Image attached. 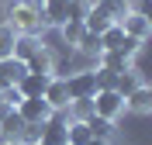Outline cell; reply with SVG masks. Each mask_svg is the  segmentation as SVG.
I'll return each mask as SVG.
<instances>
[{"label": "cell", "mask_w": 152, "mask_h": 145, "mask_svg": "<svg viewBox=\"0 0 152 145\" xmlns=\"http://www.w3.org/2000/svg\"><path fill=\"white\" fill-rule=\"evenodd\" d=\"M7 24L18 31V35H38V31L48 28L45 17H42V14H35V10H28L21 0H18V4H10V10H7Z\"/></svg>", "instance_id": "cell-1"}, {"label": "cell", "mask_w": 152, "mask_h": 145, "mask_svg": "<svg viewBox=\"0 0 152 145\" xmlns=\"http://www.w3.org/2000/svg\"><path fill=\"white\" fill-rule=\"evenodd\" d=\"M90 100H94V114L107 117V121H114V117L124 111V97L118 93V90H97Z\"/></svg>", "instance_id": "cell-2"}, {"label": "cell", "mask_w": 152, "mask_h": 145, "mask_svg": "<svg viewBox=\"0 0 152 145\" xmlns=\"http://www.w3.org/2000/svg\"><path fill=\"white\" fill-rule=\"evenodd\" d=\"M66 90H69V100H90V97L97 93L94 69H83V73H73V76H66Z\"/></svg>", "instance_id": "cell-3"}, {"label": "cell", "mask_w": 152, "mask_h": 145, "mask_svg": "<svg viewBox=\"0 0 152 145\" xmlns=\"http://www.w3.org/2000/svg\"><path fill=\"white\" fill-rule=\"evenodd\" d=\"M14 111L21 114L24 125H42V121H48V114H52V107L45 104V97H24Z\"/></svg>", "instance_id": "cell-4"}, {"label": "cell", "mask_w": 152, "mask_h": 145, "mask_svg": "<svg viewBox=\"0 0 152 145\" xmlns=\"http://www.w3.org/2000/svg\"><path fill=\"white\" fill-rule=\"evenodd\" d=\"M42 97H45V104L52 107V111H62V107H69V90H66V76H52Z\"/></svg>", "instance_id": "cell-5"}, {"label": "cell", "mask_w": 152, "mask_h": 145, "mask_svg": "<svg viewBox=\"0 0 152 145\" xmlns=\"http://www.w3.org/2000/svg\"><path fill=\"white\" fill-rule=\"evenodd\" d=\"M118 24H121V31L128 35V38H138V42H145L152 35V21L142 17V14H124Z\"/></svg>", "instance_id": "cell-6"}, {"label": "cell", "mask_w": 152, "mask_h": 145, "mask_svg": "<svg viewBox=\"0 0 152 145\" xmlns=\"http://www.w3.org/2000/svg\"><path fill=\"white\" fill-rule=\"evenodd\" d=\"M24 73H28V69H24V62H21V59H14V55L0 59V90L18 87V79L24 76Z\"/></svg>", "instance_id": "cell-7"}, {"label": "cell", "mask_w": 152, "mask_h": 145, "mask_svg": "<svg viewBox=\"0 0 152 145\" xmlns=\"http://www.w3.org/2000/svg\"><path fill=\"white\" fill-rule=\"evenodd\" d=\"M48 79L52 76H45V73H24V76L18 79V93L21 97H42L45 87H48Z\"/></svg>", "instance_id": "cell-8"}, {"label": "cell", "mask_w": 152, "mask_h": 145, "mask_svg": "<svg viewBox=\"0 0 152 145\" xmlns=\"http://www.w3.org/2000/svg\"><path fill=\"white\" fill-rule=\"evenodd\" d=\"M42 45H45V42L38 38V35H14V48H10V55L21 59V62H28Z\"/></svg>", "instance_id": "cell-9"}, {"label": "cell", "mask_w": 152, "mask_h": 145, "mask_svg": "<svg viewBox=\"0 0 152 145\" xmlns=\"http://www.w3.org/2000/svg\"><path fill=\"white\" fill-rule=\"evenodd\" d=\"M66 14H69V0H45V7H42V17H45L48 28H59V24H66Z\"/></svg>", "instance_id": "cell-10"}, {"label": "cell", "mask_w": 152, "mask_h": 145, "mask_svg": "<svg viewBox=\"0 0 152 145\" xmlns=\"http://www.w3.org/2000/svg\"><path fill=\"white\" fill-rule=\"evenodd\" d=\"M24 69H28V73H45V76H52V73H56V55L48 52V45H42L35 55L24 62Z\"/></svg>", "instance_id": "cell-11"}, {"label": "cell", "mask_w": 152, "mask_h": 145, "mask_svg": "<svg viewBox=\"0 0 152 145\" xmlns=\"http://www.w3.org/2000/svg\"><path fill=\"white\" fill-rule=\"evenodd\" d=\"M124 107L135 111V114H149V111H152V90L145 87V83H142V87H135L132 93L124 97Z\"/></svg>", "instance_id": "cell-12"}, {"label": "cell", "mask_w": 152, "mask_h": 145, "mask_svg": "<svg viewBox=\"0 0 152 145\" xmlns=\"http://www.w3.org/2000/svg\"><path fill=\"white\" fill-rule=\"evenodd\" d=\"M21 131H24V121H21L18 111L0 117V142H14V138H21Z\"/></svg>", "instance_id": "cell-13"}, {"label": "cell", "mask_w": 152, "mask_h": 145, "mask_svg": "<svg viewBox=\"0 0 152 145\" xmlns=\"http://www.w3.org/2000/svg\"><path fill=\"white\" fill-rule=\"evenodd\" d=\"M97 66L111 69V73H124V69H132V59L121 55L118 48H111V52H100V55H97Z\"/></svg>", "instance_id": "cell-14"}, {"label": "cell", "mask_w": 152, "mask_h": 145, "mask_svg": "<svg viewBox=\"0 0 152 145\" xmlns=\"http://www.w3.org/2000/svg\"><path fill=\"white\" fill-rule=\"evenodd\" d=\"M111 24H114V21L107 17L104 10H97L94 4H90V10H86V17H83V28H86V31H94V35H100V31H107Z\"/></svg>", "instance_id": "cell-15"}, {"label": "cell", "mask_w": 152, "mask_h": 145, "mask_svg": "<svg viewBox=\"0 0 152 145\" xmlns=\"http://www.w3.org/2000/svg\"><path fill=\"white\" fill-rule=\"evenodd\" d=\"M135 87H142V76H138V69H124V73H118V79H114V90H118V93L121 97H128L132 93Z\"/></svg>", "instance_id": "cell-16"}, {"label": "cell", "mask_w": 152, "mask_h": 145, "mask_svg": "<svg viewBox=\"0 0 152 145\" xmlns=\"http://www.w3.org/2000/svg\"><path fill=\"white\" fill-rule=\"evenodd\" d=\"M94 7H97V10H104L111 21H121L124 14H128V0H97Z\"/></svg>", "instance_id": "cell-17"}, {"label": "cell", "mask_w": 152, "mask_h": 145, "mask_svg": "<svg viewBox=\"0 0 152 145\" xmlns=\"http://www.w3.org/2000/svg\"><path fill=\"white\" fill-rule=\"evenodd\" d=\"M76 48H80L83 55H94V59L104 52V48H100V35H94V31H83V35H80V42H76Z\"/></svg>", "instance_id": "cell-18"}, {"label": "cell", "mask_w": 152, "mask_h": 145, "mask_svg": "<svg viewBox=\"0 0 152 145\" xmlns=\"http://www.w3.org/2000/svg\"><path fill=\"white\" fill-rule=\"evenodd\" d=\"M86 128H90V135H94V138H111V131H114V121L90 114V117H86Z\"/></svg>", "instance_id": "cell-19"}, {"label": "cell", "mask_w": 152, "mask_h": 145, "mask_svg": "<svg viewBox=\"0 0 152 145\" xmlns=\"http://www.w3.org/2000/svg\"><path fill=\"white\" fill-rule=\"evenodd\" d=\"M121 42H124V31H121V24H118V21H114V24H111L107 31H100V48H104V52L118 48Z\"/></svg>", "instance_id": "cell-20"}, {"label": "cell", "mask_w": 152, "mask_h": 145, "mask_svg": "<svg viewBox=\"0 0 152 145\" xmlns=\"http://www.w3.org/2000/svg\"><path fill=\"white\" fill-rule=\"evenodd\" d=\"M59 31H62V42L66 45H76L86 28H83V21H66V24H59Z\"/></svg>", "instance_id": "cell-21"}, {"label": "cell", "mask_w": 152, "mask_h": 145, "mask_svg": "<svg viewBox=\"0 0 152 145\" xmlns=\"http://www.w3.org/2000/svg\"><path fill=\"white\" fill-rule=\"evenodd\" d=\"M94 114V100H69V117L73 121H86Z\"/></svg>", "instance_id": "cell-22"}, {"label": "cell", "mask_w": 152, "mask_h": 145, "mask_svg": "<svg viewBox=\"0 0 152 145\" xmlns=\"http://www.w3.org/2000/svg\"><path fill=\"white\" fill-rule=\"evenodd\" d=\"M14 35H18V31L10 28V24H0V59L10 55V48H14Z\"/></svg>", "instance_id": "cell-23"}, {"label": "cell", "mask_w": 152, "mask_h": 145, "mask_svg": "<svg viewBox=\"0 0 152 145\" xmlns=\"http://www.w3.org/2000/svg\"><path fill=\"white\" fill-rule=\"evenodd\" d=\"M94 79H97V90H114L118 73H111V69H104V66H97V69H94Z\"/></svg>", "instance_id": "cell-24"}, {"label": "cell", "mask_w": 152, "mask_h": 145, "mask_svg": "<svg viewBox=\"0 0 152 145\" xmlns=\"http://www.w3.org/2000/svg\"><path fill=\"white\" fill-rule=\"evenodd\" d=\"M86 10H90V0H69V21H83L86 17Z\"/></svg>", "instance_id": "cell-25"}, {"label": "cell", "mask_w": 152, "mask_h": 145, "mask_svg": "<svg viewBox=\"0 0 152 145\" xmlns=\"http://www.w3.org/2000/svg\"><path fill=\"white\" fill-rule=\"evenodd\" d=\"M138 48H142V42H138V38H128V35H124V42L118 45V52H121V55H128V59H135V55H138Z\"/></svg>", "instance_id": "cell-26"}, {"label": "cell", "mask_w": 152, "mask_h": 145, "mask_svg": "<svg viewBox=\"0 0 152 145\" xmlns=\"http://www.w3.org/2000/svg\"><path fill=\"white\" fill-rule=\"evenodd\" d=\"M38 138H42V125H24L21 142H24V145H38Z\"/></svg>", "instance_id": "cell-27"}, {"label": "cell", "mask_w": 152, "mask_h": 145, "mask_svg": "<svg viewBox=\"0 0 152 145\" xmlns=\"http://www.w3.org/2000/svg\"><path fill=\"white\" fill-rule=\"evenodd\" d=\"M0 100H4V104H10V107H18L24 97L18 93V87H7V90H0Z\"/></svg>", "instance_id": "cell-28"}, {"label": "cell", "mask_w": 152, "mask_h": 145, "mask_svg": "<svg viewBox=\"0 0 152 145\" xmlns=\"http://www.w3.org/2000/svg\"><path fill=\"white\" fill-rule=\"evenodd\" d=\"M128 14H142V17H152V14H149V0H128Z\"/></svg>", "instance_id": "cell-29"}, {"label": "cell", "mask_w": 152, "mask_h": 145, "mask_svg": "<svg viewBox=\"0 0 152 145\" xmlns=\"http://www.w3.org/2000/svg\"><path fill=\"white\" fill-rule=\"evenodd\" d=\"M28 10H35V14H42V7H45V0H21Z\"/></svg>", "instance_id": "cell-30"}, {"label": "cell", "mask_w": 152, "mask_h": 145, "mask_svg": "<svg viewBox=\"0 0 152 145\" xmlns=\"http://www.w3.org/2000/svg\"><path fill=\"white\" fill-rule=\"evenodd\" d=\"M10 111H14V107H10V104H4V100H0V117H7Z\"/></svg>", "instance_id": "cell-31"}, {"label": "cell", "mask_w": 152, "mask_h": 145, "mask_svg": "<svg viewBox=\"0 0 152 145\" xmlns=\"http://www.w3.org/2000/svg\"><path fill=\"white\" fill-rule=\"evenodd\" d=\"M86 145H111V138H90Z\"/></svg>", "instance_id": "cell-32"}, {"label": "cell", "mask_w": 152, "mask_h": 145, "mask_svg": "<svg viewBox=\"0 0 152 145\" xmlns=\"http://www.w3.org/2000/svg\"><path fill=\"white\" fill-rule=\"evenodd\" d=\"M0 145H24V142H21V138H14V142H0Z\"/></svg>", "instance_id": "cell-33"}, {"label": "cell", "mask_w": 152, "mask_h": 145, "mask_svg": "<svg viewBox=\"0 0 152 145\" xmlns=\"http://www.w3.org/2000/svg\"><path fill=\"white\" fill-rule=\"evenodd\" d=\"M66 145H69V142H66Z\"/></svg>", "instance_id": "cell-34"}]
</instances>
